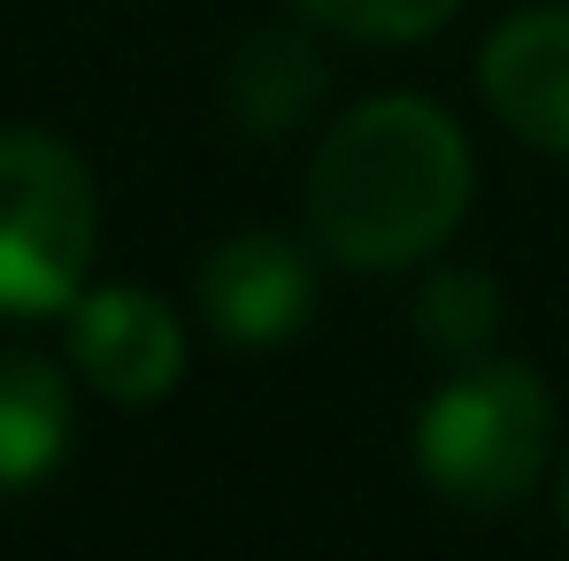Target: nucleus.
I'll use <instances>...</instances> for the list:
<instances>
[{
	"instance_id": "obj_3",
	"label": "nucleus",
	"mask_w": 569,
	"mask_h": 561,
	"mask_svg": "<svg viewBox=\"0 0 569 561\" xmlns=\"http://www.w3.org/2000/svg\"><path fill=\"white\" fill-rule=\"evenodd\" d=\"M100 208L54 131H0V315H54L86 292Z\"/></svg>"
},
{
	"instance_id": "obj_1",
	"label": "nucleus",
	"mask_w": 569,
	"mask_h": 561,
	"mask_svg": "<svg viewBox=\"0 0 569 561\" xmlns=\"http://www.w3.org/2000/svg\"><path fill=\"white\" fill-rule=\"evenodd\" d=\"M470 186V147L431 100H362L308 162V231L347 270H408L462 223Z\"/></svg>"
},
{
	"instance_id": "obj_11",
	"label": "nucleus",
	"mask_w": 569,
	"mask_h": 561,
	"mask_svg": "<svg viewBox=\"0 0 569 561\" xmlns=\"http://www.w3.org/2000/svg\"><path fill=\"white\" fill-rule=\"evenodd\" d=\"M562 531H569V462H562Z\"/></svg>"
},
{
	"instance_id": "obj_2",
	"label": "nucleus",
	"mask_w": 569,
	"mask_h": 561,
	"mask_svg": "<svg viewBox=\"0 0 569 561\" xmlns=\"http://www.w3.org/2000/svg\"><path fill=\"white\" fill-rule=\"evenodd\" d=\"M555 454V408L547 384L523 362H470L447 377L416 415V469L431 492H447L470 515L516 508Z\"/></svg>"
},
{
	"instance_id": "obj_10",
	"label": "nucleus",
	"mask_w": 569,
	"mask_h": 561,
	"mask_svg": "<svg viewBox=\"0 0 569 561\" xmlns=\"http://www.w3.org/2000/svg\"><path fill=\"white\" fill-rule=\"evenodd\" d=\"M300 16L347 31V39H378V47H408V39H431L462 0H292Z\"/></svg>"
},
{
	"instance_id": "obj_9",
	"label": "nucleus",
	"mask_w": 569,
	"mask_h": 561,
	"mask_svg": "<svg viewBox=\"0 0 569 561\" xmlns=\"http://www.w3.org/2000/svg\"><path fill=\"white\" fill-rule=\"evenodd\" d=\"M416 323H423V347H439V354H477L485 339H492V323H500V284L485 278V270H439V278L423 284V300H416Z\"/></svg>"
},
{
	"instance_id": "obj_4",
	"label": "nucleus",
	"mask_w": 569,
	"mask_h": 561,
	"mask_svg": "<svg viewBox=\"0 0 569 561\" xmlns=\"http://www.w3.org/2000/svg\"><path fill=\"white\" fill-rule=\"evenodd\" d=\"M70 362L108 400H162L186 370V331L154 292L100 284L70 300Z\"/></svg>"
},
{
	"instance_id": "obj_8",
	"label": "nucleus",
	"mask_w": 569,
	"mask_h": 561,
	"mask_svg": "<svg viewBox=\"0 0 569 561\" xmlns=\"http://www.w3.org/2000/svg\"><path fill=\"white\" fill-rule=\"evenodd\" d=\"M323 93V62L300 31H262L231 62V116L247 131H292Z\"/></svg>"
},
{
	"instance_id": "obj_6",
	"label": "nucleus",
	"mask_w": 569,
	"mask_h": 561,
	"mask_svg": "<svg viewBox=\"0 0 569 561\" xmlns=\"http://www.w3.org/2000/svg\"><path fill=\"white\" fill-rule=\"evenodd\" d=\"M485 100L492 116L539 147L569 154V8H523L485 39Z\"/></svg>"
},
{
	"instance_id": "obj_7",
	"label": "nucleus",
	"mask_w": 569,
	"mask_h": 561,
	"mask_svg": "<svg viewBox=\"0 0 569 561\" xmlns=\"http://www.w3.org/2000/svg\"><path fill=\"white\" fill-rule=\"evenodd\" d=\"M70 447V384L39 354H0V492L39 484Z\"/></svg>"
},
{
	"instance_id": "obj_5",
	"label": "nucleus",
	"mask_w": 569,
	"mask_h": 561,
	"mask_svg": "<svg viewBox=\"0 0 569 561\" xmlns=\"http://www.w3.org/2000/svg\"><path fill=\"white\" fill-rule=\"evenodd\" d=\"M316 308V262L278 231H239L200 262V315L231 347H278Z\"/></svg>"
}]
</instances>
